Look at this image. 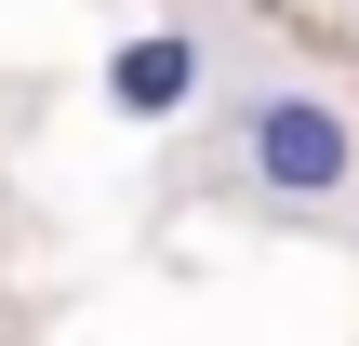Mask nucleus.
<instances>
[{"mask_svg":"<svg viewBox=\"0 0 359 346\" xmlns=\"http://www.w3.org/2000/svg\"><path fill=\"white\" fill-rule=\"evenodd\" d=\"M200 80H213V67H200L187 27H133V40L107 53V107H120V120H187Z\"/></svg>","mask_w":359,"mask_h":346,"instance_id":"f03ea898","label":"nucleus"},{"mask_svg":"<svg viewBox=\"0 0 359 346\" xmlns=\"http://www.w3.org/2000/svg\"><path fill=\"white\" fill-rule=\"evenodd\" d=\"M240 173H253L280 213L346 200V187H359V107L320 93V80H266V93L240 107Z\"/></svg>","mask_w":359,"mask_h":346,"instance_id":"f257e3e1","label":"nucleus"}]
</instances>
